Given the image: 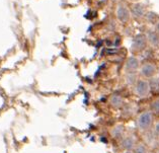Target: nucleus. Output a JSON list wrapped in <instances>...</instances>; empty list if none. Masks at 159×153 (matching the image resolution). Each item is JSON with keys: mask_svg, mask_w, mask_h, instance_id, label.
Masks as SVG:
<instances>
[{"mask_svg": "<svg viewBox=\"0 0 159 153\" xmlns=\"http://www.w3.org/2000/svg\"><path fill=\"white\" fill-rule=\"evenodd\" d=\"M153 124V114L151 111H145L141 113L136 120V126L138 130L142 132L148 131Z\"/></svg>", "mask_w": 159, "mask_h": 153, "instance_id": "1", "label": "nucleus"}, {"mask_svg": "<svg viewBox=\"0 0 159 153\" xmlns=\"http://www.w3.org/2000/svg\"><path fill=\"white\" fill-rule=\"evenodd\" d=\"M150 91V85L146 80H139L135 87V93L139 97H146Z\"/></svg>", "mask_w": 159, "mask_h": 153, "instance_id": "2", "label": "nucleus"}, {"mask_svg": "<svg viewBox=\"0 0 159 153\" xmlns=\"http://www.w3.org/2000/svg\"><path fill=\"white\" fill-rule=\"evenodd\" d=\"M141 72L143 74V76L145 77H152L155 72H156V67L155 65L151 64V63H147L142 67L141 69Z\"/></svg>", "mask_w": 159, "mask_h": 153, "instance_id": "3", "label": "nucleus"}, {"mask_svg": "<svg viewBox=\"0 0 159 153\" xmlns=\"http://www.w3.org/2000/svg\"><path fill=\"white\" fill-rule=\"evenodd\" d=\"M121 145L124 149H126V150H132V149H134L135 145H136V140L133 136H128L123 139Z\"/></svg>", "mask_w": 159, "mask_h": 153, "instance_id": "4", "label": "nucleus"}, {"mask_svg": "<svg viewBox=\"0 0 159 153\" xmlns=\"http://www.w3.org/2000/svg\"><path fill=\"white\" fill-rule=\"evenodd\" d=\"M138 61H137V59H135V58H130L129 60H128L127 62V69L129 70V71L131 72H133V71H136V70L138 69Z\"/></svg>", "mask_w": 159, "mask_h": 153, "instance_id": "5", "label": "nucleus"}, {"mask_svg": "<svg viewBox=\"0 0 159 153\" xmlns=\"http://www.w3.org/2000/svg\"><path fill=\"white\" fill-rule=\"evenodd\" d=\"M118 17L121 19L122 21H127L128 18H129V12H128V10L126 7L124 6H121L119 7L118 9Z\"/></svg>", "mask_w": 159, "mask_h": 153, "instance_id": "6", "label": "nucleus"}, {"mask_svg": "<svg viewBox=\"0 0 159 153\" xmlns=\"http://www.w3.org/2000/svg\"><path fill=\"white\" fill-rule=\"evenodd\" d=\"M111 104L112 105L114 108H120L121 105L123 104V100L122 97L120 95H114L111 96Z\"/></svg>", "mask_w": 159, "mask_h": 153, "instance_id": "7", "label": "nucleus"}, {"mask_svg": "<svg viewBox=\"0 0 159 153\" xmlns=\"http://www.w3.org/2000/svg\"><path fill=\"white\" fill-rule=\"evenodd\" d=\"M123 134H124V127L122 125L115 126V128L112 129V131H111V135L114 138H121Z\"/></svg>", "mask_w": 159, "mask_h": 153, "instance_id": "8", "label": "nucleus"}, {"mask_svg": "<svg viewBox=\"0 0 159 153\" xmlns=\"http://www.w3.org/2000/svg\"><path fill=\"white\" fill-rule=\"evenodd\" d=\"M134 153H148V147L144 143H138L134 147Z\"/></svg>", "mask_w": 159, "mask_h": 153, "instance_id": "9", "label": "nucleus"}, {"mask_svg": "<svg viewBox=\"0 0 159 153\" xmlns=\"http://www.w3.org/2000/svg\"><path fill=\"white\" fill-rule=\"evenodd\" d=\"M151 112L154 113L155 115H159V97L155 99L151 103Z\"/></svg>", "mask_w": 159, "mask_h": 153, "instance_id": "10", "label": "nucleus"}, {"mask_svg": "<svg viewBox=\"0 0 159 153\" xmlns=\"http://www.w3.org/2000/svg\"><path fill=\"white\" fill-rule=\"evenodd\" d=\"M154 135L159 137V122H157L156 125H155V127H154Z\"/></svg>", "mask_w": 159, "mask_h": 153, "instance_id": "11", "label": "nucleus"}, {"mask_svg": "<svg viewBox=\"0 0 159 153\" xmlns=\"http://www.w3.org/2000/svg\"><path fill=\"white\" fill-rule=\"evenodd\" d=\"M124 153H134V152L132 151V150H126V151L124 152Z\"/></svg>", "mask_w": 159, "mask_h": 153, "instance_id": "12", "label": "nucleus"}, {"mask_svg": "<svg viewBox=\"0 0 159 153\" xmlns=\"http://www.w3.org/2000/svg\"><path fill=\"white\" fill-rule=\"evenodd\" d=\"M156 153H159V149H158V150H157V152Z\"/></svg>", "mask_w": 159, "mask_h": 153, "instance_id": "13", "label": "nucleus"}, {"mask_svg": "<svg viewBox=\"0 0 159 153\" xmlns=\"http://www.w3.org/2000/svg\"><path fill=\"white\" fill-rule=\"evenodd\" d=\"M158 29H159V26H158Z\"/></svg>", "mask_w": 159, "mask_h": 153, "instance_id": "14", "label": "nucleus"}]
</instances>
